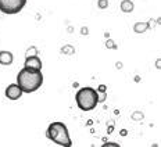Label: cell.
Wrapping results in <instances>:
<instances>
[{
    "label": "cell",
    "mask_w": 161,
    "mask_h": 147,
    "mask_svg": "<svg viewBox=\"0 0 161 147\" xmlns=\"http://www.w3.org/2000/svg\"><path fill=\"white\" fill-rule=\"evenodd\" d=\"M17 83L24 93H32L38 90L43 83V74L40 71L22 68L17 75Z\"/></svg>",
    "instance_id": "1"
},
{
    "label": "cell",
    "mask_w": 161,
    "mask_h": 147,
    "mask_svg": "<svg viewBox=\"0 0 161 147\" xmlns=\"http://www.w3.org/2000/svg\"><path fill=\"white\" fill-rule=\"evenodd\" d=\"M46 136L54 142L58 146H64V147H71V139L68 135V129H67L65 123L63 122H52L47 128Z\"/></svg>",
    "instance_id": "2"
},
{
    "label": "cell",
    "mask_w": 161,
    "mask_h": 147,
    "mask_svg": "<svg viewBox=\"0 0 161 147\" xmlns=\"http://www.w3.org/2000/svg\"><path fill=\"white\" fill-rule=\"evenodd\" d=\"M76 106L82 111H92L99 103V96H97V90L93 88H82L76 92L75 95Z\"/></svg>",
    "instance_id": "3"
},
{
    "label": "cell",
    "mask_w": 161,
    "mask_h": 147,
    "mask_svg": "<svg viewBox=\"0 0 161 147\" xmlns=\"http://www.w3.org/2000/svg\"><path fill=\"white\" fill-rule=\"evenodd\" d=\"M25 4L26 0H0V11L4 14H17Z\"/></svg>",
    "instance_id": "4"
},
{
    "label": "cell",
    "mask_w": 161,
    "mask_h": 147,
    "mask_svg": "<svg viewBox=\"0 0 161 147\" xmlns=\"http://www.w3.org/2000/svg\"><path fill=\"white\" fill-rule=\"evenodd\" d=\"M22 93L24 92H22L21 88L18 86V83H11V85H8L7 89H6V97L10 100H18L22 96Z\"/></svg>",
    "instance_id": "5"
},
{
    "label": "cell",
    "mask_w": 161,
    "mask_h": 147,
    "mask_svg": "<svg viewBox=\"0 0 161 147\" xmlns=\"http://www.w3.org/2000/svg\"><path fill=\"white\" fill-rule=\"evenodd\" d=\"M25 68H29V69H35V71H40L42 69V61L38 56H26L25 58Z\"/></svg>",
    "instance_id": "6"
},
{
    "label": "cell",
    "mask_w": 161,
    "mask_h": 147,
    "mask_svg": "<svg viewBox=\"0 0 161 147\" xmlns=\"http://www.w3.org/2000/svg\"><path fill=\"white\" fill-rule=\"evenodd\" d=\"M13 60H14V57H13L11 52H4V50L0 52V64L2 65H10Z\"/></svg>",
    "instance_id": "7"
},
{
    "label": "cell",
    "mask_w": 161,
    "mask_h": 147,
    "mask_svg": "<svg viewBox=\"0 0 161 147\" xmlns=\"http://www.w3.org/2000/svg\"><path fill=\"white\" fill-rule=\"evenodd\" d=\"M119 7H121V10H122L124 13H132L133 8H135V4H133L132 0H122Z\"/></svg>",
    "instance_id": "8"
},
{
    "label": "cell",
    "mask_w": 161,
    "mask_h": 147,
    "mask_svg": "<svg viewBox=\"0 0 161 147\" xmlns=\"http://www.w3.org/2000/svg\"><path fill=\"white\" fill-rule=\"evenodd\" d=\"M149 26H150L149 22H136V24L133 25V31L136 33H143L149 29Z\"/></svg>",
    "instance_id": "9"
},
{
    "label": "cell",
    "mask_w": 161,
    "mask_h": 147,
    "mask_svg": "<svg viewBox=\"0 0 161 147\" xmlns=\"http://www.w3.org/2000/svg\"><path fill=\"white\" fill-rule=\"evenodd\" d=\"M97 6H99V8L104 10V8L108 7V0H99V2H97Z\"/></svg>",
    "instance_id": "10"
},
{
    "label": "cell",
    "mask_w": 161,
    "mask_h": 147,
    "mask_svg": "<svg viewBox=\"0 0 161 147\" xmlns=\"http://www.w3.org/2000/svg\"><path fill=\"white\" fill-rule=\"evenodd\" d=\"M132 118L136 119V121H139V119L143 118V114H142V112H139V111H136L135 114H132Z\"/></svg>",
    "instance_id": "11"
},
{
    "label": "cell",
    "mask_w": 161,
    "mask_h": 147,
    "mask_svg": "<svg viewBox=\"0 0 161 147\" xmlns=\"http://www.w3.org/2000/svg\"><path fill=\"white\" fill-rule=\"evenodd\" d=\"M113 43H114L113 41H107V45H106V46H107V47H113V49H115L117 46H115V45H113Z\"/></svg>",
    "instance_id": "12"
},
{
    "label": "cell",
    "mask_w": 161,
    "mask_h": 147,
    "mask_svg": "<svg viewBox=\"0 0 161 147\" xmlns=\"http://www.w3.org/2000/svg\"><path fill=\"white\" fill-rule=\"evenodd\" d=\"M97 92L104 93V92H106V86H104V85H100V86H99V90H97Z\"/></svg>",
    "instance_id": "13"
},
{
    "label": "cell",
    "mask_w": 161,
    "mask_h": 147,
    "mask_svg": "<svg viewBox=\"0 0 161 147\" xmlns=\"http://www.w3.org/2000/svg\"><path fill=\"white\" fill-rule=\"evenodd\" d=\"M107 146H115V147H118L117 143H104V144H103V147H107Z\"/></svg>",
    "instance_id": "14"
},
{
    "label": "cell",
    "mask_w": 161,
    "mask_h": 147,
    "mask_svg": "<svg viewBox=\"0 0 161 147\" xmlns=\"http://www.w3.org/2000/svg\"><path fill=\"white\" fill-rule=\"evenodd\" d=\"M126 133H128V132H126L125 129H122V131H121V135H122V136H126Z\"/></svg>",
    "instance_id": "15"
}]
</instances>
